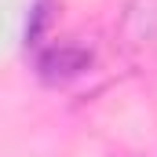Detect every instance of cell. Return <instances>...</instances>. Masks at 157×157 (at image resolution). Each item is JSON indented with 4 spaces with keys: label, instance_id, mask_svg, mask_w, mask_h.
Listing matches in <instances>:
<instances>
[{
    "label": "cell",
    "instance_id": "obj_1",
    "mask_svg": "<svg viewBox=\"0 0 157 157\" xmlns=\"http://www.w3.org/2000/svg\"><path fill=\"white\" fill-rule=\"evenodd\" d=\"M91 48H84L80 40H48V44H40L37 48V73L48 84H66V80L80 77L88 66H91Z\"/></svg>",
    "mask_w": 157,
    "mask_h": 157
},
{
    "label": "cell",
    "instance_id": "obj_2",
    "mask_svg": "<svg viewBox=\"0 0 157 157\" xmlns=\"http://www.w3.org/2000/svg\"><path fill=\"white\" fill-rule=\"evenodd\" d=\"M157 40V0H128L113 26V44L124 55H139Z\"/></svg>",
    "mask_w": 157,
    "mask_h": 157
}]
</instances>
